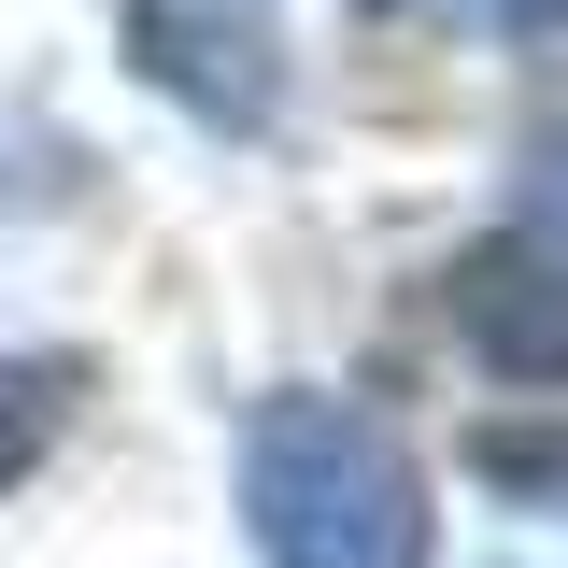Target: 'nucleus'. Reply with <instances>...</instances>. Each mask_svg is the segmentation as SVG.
<instances>
[{
    "label": "nucleus",
    "mask_w": 568,
    "mask_h": 568,
    "mask_svg": "<svg viewBox=\"0 0 568 568\" xmlns=\"http://www.w3.org/2000/svg\"><path fill=\"white\" fill-rule=\"evenodd\" d=\"M242 526L271 568H426L440 511L398 426H369L355 398H271L242 426Z\"/></svg>",
    "instance_id": "f257e3e1"
},
{
    "label": "nucleus",
    "mask_w": 568,
    "mask_h": 568,
    "mask_svg": "<svg viewBox=\"0 0 568 568\" xmlns=\"http://www.w3.org/2000/svg\"><path fill=\"white\" fill-rule=\"evenodd\" d=\"M114 43L200 129H271V100H284V14L271 0H114Z\"/></svg>",
    "instance_id": "f03ea898"
},
{
    "label": "nucleus",
    "mask_w": 568,
    "mask_h": 568,
    "mask_svg": "<svg viewBox=\"0 0 568 568\" xmlns=\"http://www.w3.org/2000/svg\"><path fill=\"white\" fill-rule=\"evenodd\" d=\"M455 327L497 384H568V227H497L455 256Z\"/></svg>",
    "instance_id": "7ed1b4c3"
},
{
    "label": "nucleus",
    "mask_w": 568,
    "mask_h": 568,
    "mask_svg": "<svg viewBox=\"0 0 568 568\" xmlns=\"http://www.w3.org/2000/svg\"><path fill=\"white\" fill-rule=\"evenodd\" d=\"M71 398H85V369H71V355H0V484H29V469H43V440L71 426Z\"/></svg>",
    "instance_id": "20e7f679"
},
{
    "label": "nucleus",
    "mask_w": 568,
    "mask_h": 568,
    "mask_svg": "<svg viewBox=\"0 0 568 568\" xmlns=\"http://www.w3.org/2000/svg\"><path fill=\"white\" fill-rule=\"evenodd\" d=\"M369 14H413V0H369Z\"/></svg>",
    "instance_id": "39448f33"
},
{
    "label": "nucleus",
    "mask_w": 568,
    "mask_h": 568,
    "mask_svg": "<svg viewBox=\"0 0 568 568\" xmlns=\"http://www.w3.org/2000/svg\"><path fill=\"white\" fill-rule=\"evenodd\" d=\"M540 14H568V0H540Z\"/></svg>",
    "instance_id": "423d86ee"
}]
</instances>
